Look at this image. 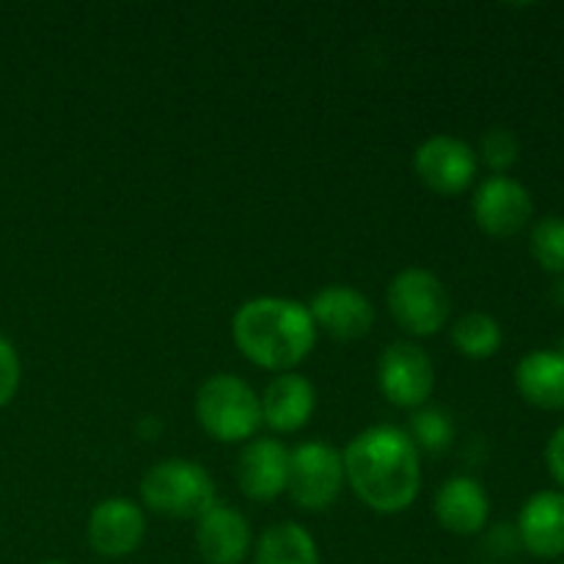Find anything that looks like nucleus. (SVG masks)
Listing matches in <instances>:
<instances>
[{"label":"nucleus","mask_w":564,"mask_h":564,"mask_svg":"<svg viewBox=\"0 0 564 564\" xmlns=\"http://www.w3.org/2000/svg\"><path fill=\"white\" fill-rule=\"evenodd\" d=\"M42 564H66V562H42Z\"/></svg>","instance_id":"nucleus-28"},{"label":"nucleus","mask_w":564,"mask_h":564,"mask_svg":"<svg viewBox=\"0 0 564 564\" xmlns=\"http://www.w3.org/2000/svg\"><path fill=\"white\" fill-rule=\"evenodd\" d=\"M479 154H482L488 169H494L496 174H505L507 169L518 163L521 143H518L516 132L507 130V127H490L482 135V143H479Z\"/></svg>","instance_id":"nucleus-22"},{"label":"nucleus","mask_w":564,"mask_h":564,"mask_svg":"<svg viewBox=\"0 0 564 564\" xmlns=\"http://www.w3.org/2000/svg\"><path fill=\"white\" fill-rule=\"evenodd\" d=\"M560 564H564V562H560Z\"/></svg>","instance_id":"nucleus-29"},{"label":"nucleus","mask_w":564,"mask_h":564,"mask_svg":"<svg viewBox=\"0 0 564 564\" xmlns=\"http://www.w3.org/2000/svg\"><path fill=\"white\" fill-rule=\"evenodd\" d=\"M314 325L339 341L361 339L375 323V308L358 290L345 284H330L312 297L308 306Z\"/></svg>","instance_id":"nucleus-12"},{"label":"nucleus","mask_w":564,"mask_h":564,"mask_svg":"<svg viewBox=\"0 0 564 564\" xmlns=\"http://www.w3.org/2000/svg\"><path fill=\"white\" fill-rule=\"evenodd\" d=\"M545 466H549V474L554 477L556 485H562L564 490V424L551 433L549 444H545Z\"/></svg>","instance_id":"nucleus-24"},{"label":"nucleus","mask_w":564,"mask_h":564,"mask_svg":"<svg viewBox=\"0 0 564 564\" xmlns=\"http://www.w3.org/2000/svg\"><path fill=\"white\" fill-rule=\"evenodd\" d=\"M378 383L391 405L422 408L435 389L433 361L413 341H394L380 356Z\"/></svg>","instance_id":"nucleus-7"},{"label":"nucleus","mask_w":564,"mask_h":564,"mask_svg":"<svg viewBox=\"0 0 564 564\" xmlns=\"http://www.w3.org/2000/svg\"><path fill=\"white\" fill-rule=\"evenodd\" d=\"M196 543L209 564H240L251 551V527L237 510L215 505L198 518Z\"/></svg>","instance_id":"nucleus-15"},{"label":"nucleus","mask_w":564,"mask_h":564,"mask_svg":"<svg viewBox=\"0 0 564 564\" xmlns=\"http://www.w3.org/2000/svg\"><path fill=\"white\" fill-rule=\"evenodd\" d=\"M551 301L560 308H564V275H556L554 286H551Z\"/></svg>","instance_id":"nucleus-26"},{"label":"nucleus","mask_w":564,"mask_h":564,"mask_svg":"<svg viewBox=\"0 0 564 564\" xmlns=\"http://www.w3.org/2000/svg\"><path fill=\"white\" fill-rule=\"evenodd\" d=\"M518 540L538 560L564 556V490H538L518 516Z\"/></svg>","instance_id":"nucleus-11"},{"label":"nucleus","mask_w":564,"mask_h":564,"mask_svg":"<svg viewBox=\"0 0 564 564\" xmlns=\"http://www.w3.org/2000/svg\"><path fill=\"white\" fill-rule=\"evenodd\" d=\"M262 422L279 433H295L306 427L314 413V386L303 375L281 372L262 394Z\"/></svg>","instance_id":"nucleus-16"},{"label":"nucleus","mask_w":564,"mask_h":564,"mask_svg":"<svg viewBox=\"0 0 564 564\" xmlns=\"http://www.w3.org/2000/svg\"><path fill=\"white\" fill-rule=\"evenodd\" d=\"M341 463L358 499L383 516L405 512L422 488L419 449L400 427L380 424L358 433L341 455Z\"/></svg>","instance_id":"nucleus-1"},{"label":"nucleus","mask_w":564,"mask_h":564,"mask_svg":"<svg viewBox=\"0 0 564 564\" xmlns=\"http://www.w3.org/2000/svg\"><path fill=\"white\" fill-rule=\"evenodd\" d=\"M435 518L441 527L460 538L479 534L488 523L490 499L482 485L471 477H452L435 496Z\"/></svg>","instance_id":"nucleus-14"},{"label":"nucleus","mask_w":564,"mask_h":564,"mask_svg":"<svg viewBox=\"0 0 564 564\" xmlns=\"http://www.w3.org/2000/svg\"><path fill=\"white\" fill-rule=\"evenodd\" d=\"M408 435L416 444V449L422 446L427 452H444L455 438V422L441 408H422V411L413 413Z\"/></svg>","instance_id":"nucleus-21"},{"label":"nucleus","mask_w":564,"mask_h":564,"mask_svg":"<svg viewBox=\"0 0 564 564\" xmlns=\"http://www.w3.org/2000/svg\"><path fill=\"white\" fill-rule=\"evenodd\" d=\"M556 350H560V352H562V356H564V339L560 341V347H556Z\"/></svg>","instance_id":"nucleus-27"},{"label":"nucleus","mask_w":564,"mask_h":564,"mask_svg":"<svg viewBox=\"0 0 564 564\" xmlns=\"http://www.w3.org/2000/svg\"><path fill=\"white\" fill-rule=\"evenodd\" d=\"M231 336L242 356L270 372H286L312 352L317 341L308 306L290 297H251L237 308Z\"/></svg>","instance_id":"nucleus-2"},{"label":"nucleus","mask_w":564,"mask_h":564,"mask_svg":"<svg viewBox=\"0 0 564 564\" xmlns=\"http://www.w3.org/2000/svg\"><path fill=\"white\" fill-rule=\"evenodd\" d=\"M143 534H147V518L130 499L99 501L88 518V543L108 560L132 554L143 543Z\"/></svg>","instance_id":"nucleus-10"},{"label":"nucleus","mask_w":564,"mask_h":564,"mask_svg":"<svg viewBox=\"0 0 564 564\" xmlns=\"http://www.w3.org/2000/svg\"><path fill=\"white\" fill-rule=\"evenodd\" d=\"M345 485V463L334 446L323 441H308L290 452L286 490L292 501L308 512L328 510Z\"/></svg>","instance_id":"nucleus-6"},{"label":"nucleus","mask_w":564,"mask_h":564,"mask_svg":"<svg viewBox=\"0 0 564 564\" xmlns=\"http://www.w3.org/2000/svg\"><path fill=\"white\" fill-rule=\"evenodd\" d=\"M17 386H20V358L14 347L0 336V408L9 405L11 397L17 394Z\"/></svg>","instance_id":"nucleus-23"},{"label":"nucleus","mask_w":564,"mask_h":564,"mask_svg":"<svg viewBox=\"0 0 564 564\" xmlns=\"http://www.w3.org/2000/svg\"><path fill=\"white\" fill-rule=\"evenodd\" d=\"M141 499L158 516L198 521L215 507V485L198 463L169 457L143 474Z\"/></svg>","instance_id":"nucleus-3"},{"label":"nucleus","mask_w":564,"mask_h":564,"mask_svg":"<svg viewBox=\"0 0 564 564\" xmlns=\"http://www.w3.org/2000/svg\"><path fill=\"white\" fill-rule=\"evenodd\" d=\"M196 416L204 433L220 444H237L257 435L262 424V402L246 380L235 375H213L196 394Z\"/></svg>","instance_id":"nucleus-4"},{"label":"nucleus","mask_w":564,"mask_h":564,"mask_svg":"<svg viewBox=\"0 0 564 564\" xmlns=\"http://www.w3.org/2000/svg\"><path fill=\"white\" fill-rule=\"evenodd\" d=\"M529 251L534 262L545 273L564 275V218L562 215H545L532 226L529 235Z\"/></svg>","instance_id":"nucleus-20"},{"label":"nucleus","mask_w":564,"mask_h":564,"mask_svg":"<svg viewBox=\"0 0 564 564\" xmlns=\"http://www.w3.org/2000/svg\"><path fill=\"white\" fill-rule=\"evenodd\" d=\"M160 430H163V424H160L158 416H143L141 424H138V433H141L143 438H147V433H149V438H158Z\"/></svg>","instance_id":"nucleus-25"},{"label":"nucleus","mask_w":564,"mask_h":564,"mask_svg":"<svg viewBox=\"0 0 564 564\" xmlns=\"http://www.w3.org/2000/svg\"><path fill=\"white\" fill-rule=\"evenodd\" d=\"M501 341H505V334H501L499 319L485 312H466L452 325V345L466 358L482 361V358L496 356Z\"/></svg>","instance_id":"nucleus-19"},{"label":"nucleus","mask_w":564,"mask_h":564,"mask_svg":"<svg viewBox=\"0 0 564 564\" xmlns=\"http://www.w3.org/2000/svg\"><path fill=\"white\" fill-rule=\"evenodd\" d=\"M516 389L529 405L543 411L564 408V356L560 350H532L518 361Z\"/></svg>","instance_id":"nucleus-17"},{"label":"nucleus","mask_w":564,"mask_h":564,"mask_svg":"<svg viewBox=\"0 0 564 564\" xmlns=\"http://www.w3.org/2000/svg\"><path fill=\"white\" fill-rule=\"evenodd\" d=\"M413 169L430 191L441 196L463 193L477 176V152L455 135H433L413 154Z\"/></svg>","instance_id":"nucleus-9"},{"label":"nucleus","mask_w":564,"mask_h":564,"mask_svg":"<svg viewBox=\"0 0 564 564\" xmlns=\"http://www.w3.org/2000/svg\"><path fill=\"white\" fill-rule=\"evenodd\" d=\"M290 452L275 438H253L242 446L237 460V485L251 501H273L286 490Z\"/></svg>","instance_id":"nucleus-13"},{"label":"nucleus","mask_w":564,"mask_h":564,"mask_svg":"<svg viewBox=\"0 0 564 564\" xmlns=\"http://www.w3.org/2000/svg\"><path fill=\"white\" fill-rule=\"evenodd\" d=\"M471 209L479 229L488 231L490 237H512L527 229L534 202L521 182L507 174H494L479 182Z\"/></svg>","instance_id":"nucleus-8"},{"label":"nucleus","mask_w":564,"mask_h":564,"mask_svg":"<svg viewBox=\"0 0 564 564\" xmlns=\"http://www.w3.org/2000/svg\"><path fill=\"white\" fill-rule=\"evenodd\" d=\"M253 564H319V551L306 529L284 521L264 529Z\"/></svg>","instance_id":"nucleus-18"},{"label":"nucleus","mask_w":564,"mask_h":564,"mask_svg":"<svg viewBox=\"0 0 564 564\" xmlns=\"http://www.w3.org/2000/svg\"><path fill=\"white\" fill-rule=\"evenodd\" d=\"M386 301L397 325L413 336L438 334L449 319V292L438 275L424 268L400 270L391 279Z\"/></svg>","instance_id":"nucleus-5"}]
</instances>
